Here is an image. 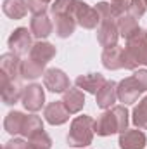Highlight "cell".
Listing matches in <instances>:
<instances>
[{
    "instance_id": "3",
    "label": "cell",
    "mask_w": 147,
    "mask_h": 149,
    "mask_svg": "<svg viewBox=\"0 0 147 149\" xmlns=\"http://www.w3.org/2000/svg\"><path fill=\"white\" fill-rule=\"evenodd\" d=\"M144 92H147V70H135L132 76L118 83V101L123 106L137 102Z\"/></svg>"
},
{
    "instance_id": "12",
    "label": "cell",
    "mask_w": 147,
    "mask_h": 149,
    "mask_svg": "<svg viewBox=\"0 0 147 149\" xmlns=\"http://www.w3.org/2000/svg\"><path fill=\"white\" fill-rule=\"evenodd\" d=\"M119 149H144L147 144L146 134L140 128H126L119 134Z\"/></svg>"
},
{
    "instance_id": "26",
    "label": "cell",
    "mask_w": 147,
    "mask_h": 149,
    "mask_svg": "<svg viewBox=\"0 0 147 149\" xmlns=\"http://www.w3.org/2000/svg\"><path fill=\"white\" fill-rule=\"evenodd\" d=\"M132 121H133L135 128L147 130V95L142 99V101H139V104L133 108Z\"/></svg>"
},
{
    "instance_id": "6",
    "label": "cell",
    "mask_w": 147,
    "mask_h": 149,
    "mask_svg": "<svg viewBox=\"0 0 147 149\" xmlns=\"http://www.w3.org/2000/svg\"><path fill=\"white\" fill-rule=\"evenodd\" d=\"M33 33H31V30H28V28H16L12 33H10V37L7 40V45H9V49H10V52H16L17 56H24V54H30V50H31V47H33Z\"/></svg>"
},
{
    "instance_id": "25",
    "label": "cell",
    "mask_w": 147,
    "mask_h": 149,
    "mask_svg": "<svg viewBox=\"0 0 147 149\" xmlns=\"http://www.w3.org/2000/svg\"><path fill=\"white\" fill-rule=\"evenodd\" d=\"M40 132H43V121H42V118L37 116V114H26L21 135L24 139H31L33 135H37Z\"/></svg>"
},
{
    "instance_id": "32",
    "label": "cell",
    "mask_w": 147,
    "mask_h": 149,
    "mask_svg": "<svg viewBox=\"0 0 147 149\" xmlns=\"http://www.w3.org/2000/svg\"><path fill=\"white\" fill-rule=\"evenodd\" d=\"M112 3H128L130 0H111Z\"/></svg>"
},
{
    "instance_id": "33",
    "label": "cell",
    "mask_w": 147,
    "mask_h": 149,
    "mask_svg": "<svg viewBox=\"0 0 147 149\" xmlns=\"http://www.w3.org/2000/svg\"><path fill=\"white\" fill-rule=\"evenodd\" d=\"M42 2H43V3H47V5H50V3H52L54 0H42Z\"/></svg>"
},
{
    "instance_id": "7",
    "label": "cell",
    "mask_w": 147,
    "mask_h": 149,
    "mask_svg": "<svg viewBox=\"0 0 147 149\" xmlns=\"http://www.w3.org/2000/svg\"><path fill=\"white\" fill-rule=\"evenodd\" d=\"M43 87L54 94H64L68 88H71L69 76L59 68H49L43 73Z\"/></svg>"
},
{
    "instance_id": "2",
    "label": "cell",
    "mask_w": 147,
    "mask_h": 149,
    "mask_svg": "<svg viewBox=\"0 0 147 149\" xmlns=\"http://www.w3.org/2000/svg\"><path fill=\"white\" fill-rule=\"evenodd\" d=\"M139 66H147V31L140 28L125 43V70L135 71Z\"/></svg>"
},
{
    "instance_id": "10",
    "label": "cell",
    "mask_w": 147,
    "mask_h": 149,
    "mask_svg": "<svg viewBox=\"0 0 147 149\" xmlns=\"http://www.w3.org/2000/svg\"><path fill=\"white\" fill-rule=\"evenodd\" d=\"M69 114L68 108L64 106L62 101H54V102H49L45 108H43V118L47 123L54 125V127H59V125H64L68 120H69Z\"/></svg>"
},
{
    "instance_id": "16",
    "label": "cell",
    "mask_w": 147,
    "mask_h": 149,
    "mask_svg": "<svg viewBox=\"0 0 147 149\" xmlns=\"http://www.w3.org/2000/svg\"><path fill=\"white\" fill-rule=\"evenodd\" d=\"M106 81H107V80L104 78V74H101V73H87V74H80V76L74 80V85H76L80 90L95 95V94L102 88V85H104Z\"/></svg>"
},
{
    "instance_id": "13",
    "label": "cell",
    "mask_w": 147,
    "mask_h": 149,
    "mask_svg": "<svg viewBox=\"0 0 147 149\" xmlns=\"http://www.w3.org/2000/svg\"><path fill=\"white\" fill-rule=\"evenodd\" d=\"M101 61H102V66L109 71H116V70L125 68V47L116 45V47L104 49Z\"/></svg>"
},
{
    "instance_id": "15",
    "label": "cell",
    "mask_w": 147,
    "mask_h": 149,
    "mask_svg": "<svg viewBox=\"0 0 147 149\" xmlns=\"http://www.w3.org/2000/svg\"><path fill=\"white\" fill-rule=\"evenodd\" d=\"M55 54H57V50H55V47H54L50 42L38 40V42L33 43V47H31L28 57H31L33 61H37L40 64H45V66H47V64L55 57Z\"/></svg>"
},
{
    "instance_id": "29",
    "label": "cell",
    "mask_w": 147,
    "mask_h": 149,
    "mask_svg": "<svg viewBox=\"0 0 147 149\" xmlns=\"http://www.w3.org/2000/svg\"><path fill=\"white\" fill-rule=\"evenodd\" d=\"M95 9H97V12H99L101 21H116V16H114V12H112L111 2H99V3L95 5Z\"/></svg>"
},
{
    "instance_id": "22",
    "label": "cell",
    "mask_w": 147,
    "mask_h": 149,
    "mask_svg": "<svg viewBox=\"0 0 147 149\" xmlns=\"http://www.w3.org/2000/svg\"><path fill=\"white\" fill-rule=\"evenodd\" d=\"M24 118H26V114L21 111H10L7 113V116H5V120H3V128H5V132L7 134H10V135H21V132H23V125H24Z\"/></svg>"
},
{
    "instance_id": "4",
    "label": "cell",
    "mask_w": 147,
    "mask_h": 149,
    "mask_svg": "<svg viewBox=\"0 0 147 149\" xmlns=\"http://www.w3.org/2000/svg\"><path fill=\"white\" fill-rule=\"evenodd\" d=\"M95 120L88 114H80L73 118L68 134V144L71 148H87L92 144L95 135Z\"/></svg>"
},
{
    "instance_id": "14",
    "label": "cell",
    "mask_w": 147,
    "mask_h": 149,
    "mask_svg": "<svg viewBox=\"0 0 147 149\" xmlns=\"http://www.w3.org/2000/svg\"><path fill=\"white\" fill-rule=\"evenodd\" d=\"M118 101V83L112 81V80H107L102 88L95 94V102L101 109H111L114 106V102Z\"/></svg>"
},
{
    "instance_id": "31",
    "label": "cell",
    "mask_w": 147,
    "mask_h": 149,
    "mask_svg": "<svg viewBox=\"0 0 147 149\" xmlns=\"http://www.w3.org/2000/svg\"><path fill=\"white\" fill-rule=\"evenodd\" d=\"M3 149H28V141L14 137V139H10V141L3 146Z\"/></svg>"
},
{
    "instance_id": "18",
    "label": "cell",
    "mask_w": 147,
    "mask_h": 149,
    "mask_svg": "<svg viewBox=\"0 0 147 149\" xmlns=\"http://www.w3.org/2000/svg\"><path fill=\"white\" fill-rule=\"evenodd\" d=\"M0 88H2V101L7 106H12L23 99L24 87H21V83L17 80H9L7 83H2Z\"/></svg>"
},
{
    "instance_id": "8",
    "label": "cell",
    "mask_w": 147,
    "mask_h": 149,
    "mask_svg": "<svg viewBox=\"0 0 147 149\" xmlns=\"http://www.w3.org/2000/svg\"><path fill=\"white\" fill-rule=\"evenodd\" d=\"M24 109H28L30 113H37L43 108L45 104V90L42 85L38 83H31L28 87H24L23 92V99H21Z\"/></svg>"
},
{
    "instance_id": "19",
    "label": "cell",
    "mask_w": 147,
    "mask_h": 149,
    "mask_svg": "<svg viewBox=\"0 0 147 149\" xmlns=\"http://www.w3.org/2000/svg\"><path fill=\"white\" fill-rule=\"evenodd\" d=\"M62 102L64 106L68 108V111L71 114H76L83 109L85 106V95H83V90H80L78 87L76 88H68L64 94H62Z\"/></svg>"
},
{
    "instance_id": "23",
    "label": "cell",
    "mask_w": 147,
    "mask_h": 149,
    "mask_svg": "<svg viewBox=\"0 0 147 149\" xmlns=\"http://www.w3.org/2000/svg\"><path fill=\"white\" fill-rule=\"evenodd\" d=\"M45 64H40L31 57H26L21 61V78L23 80H37L45 73Z\"/></svg>"
},
{
    "instance_id": "5",
    "label": "cell",
    "mask_w": 147,
    "mask_h": 149,
    "mask_svg": "<svg viewBox=\"0 0 147 149\" xmlns=\"http://www.w3.org/2000/svg\"><path fill=\"white\" fill-rule=\"evenodd\" d=\"M69 14L73 16L76 24L85 28V30H94V28H97L101 24V17H99L97 9L88 5L83 0H73Z\"/></svg>"
},
{
    "instance_id": "20",
    "label": "cell",
    "mask_w": 147,
    "mask_h": 149,
    "mask_svg": "<svg viewBox=\"0 0 147 149\" xmlns=\"http://www.w3.org/2000/svg\"><path fill=\"white\" fill-rule=\"evenodd\" d=\"M54 28L55 35L59 38H69L76 30V21L71 14H62V16H54Z\"/></svg>"
},
{
    "instance_id": "11",
    "label": "cell",
    "mask_w": 147,
    "mask_h": 149,
    "mask_svg": "<svg viewBox=\"0 0 147 149\" xmlns=\"http://www.w3.org/2000/svg\"><path fill=\"white\" fill-rule=\"evenodd\" d=\"M30 30L33 33V37L38 40H45L52 35L54 31V23H52V17L47 14V12H42V14H33L31 19H30Z\"/></svg>"
},
{
    "instance_id": "1",
    "label": "cell",
    "mask_w": 147,
    "mask_h": 149,
    "mask_svg": "<svg viewBox=\"0 0 147 149\" xmlns=\"http://www.w3.org/2000/svg\"><path fill=\"white\" fill-rule=\"evenodd\" d=\"M126 106H112L111 109H106L99 114L95 120V134L99 137H109L114 134H121L128 128L130 118H128Z\"/></svg>"
},
{
    "instance_id": "27",
    "label": "cell",
    "mask_w": 147,
    "mask_h": 149,
    "mask_svg": "<svg viewBox=\"0 0 147 149\" xmlns=\"http://www.w3.org/2000/svg\"><path fill=\"white\" fill-rule=\"evenodd\" d=\"M50 148H52V139L45 130L33 135L31 139H28V149H50Z\"/></svg>"
},
{
    "instance_id": "17",
    "label": "cell",
    "mask_w": 147,
    "mask_h": 149,
    "mask_svg": "<svg viewBox=\"0 0 147 149\" xmlns=\"http://www.w3.org/2000/svg\"><path fill=\"white\" fill-rule=\"evenodd\" d=\"M21 56L16 52H7L0 57V73L7 74L10 80L21 78Z\"/></svg>"
},
{
    "instance_id": "28",
    "label": "cell",
    "mask_w": 147,
    "mask_h": 149,
    "mask_svg": "<svg viewBox=\"0 0 147 149\" xmlns=\"http://www.w3.org/2000/svg\"><path fill=\"white\" fill-rule=\"evenodd\" d=\"M71 3L73 0H54L50 3V16H62V14H69L71 10Z\"/></svg>"
},
{
    "instance_id": "21",
    "label": "cell",
    "mask_w": 147,
    "mask_h": 149,
    "mask_svg": "<svg viewBox=\"0 0 147 149\" xmlns=\"http://www.w3.org/2000/svg\"><path fill=\"white\" fill-rule=\"evenodd\" d=\"M2 9H3V14L14 21L17 19H23L26 14H28V3L26 0H3L2 3Z\"/></svg>"
},
{
    "instance_id": "24",
    "label": "cell",
    "mask_w": 147,
    "mask_h": 149,
    "mask_svg": "<svg viewBox=\"0 0 147 149\" xmlns=\"http://www.w3.org/2000/svg\"><path fill=\"white\" fill-rule=\"evenodd\" d=\"M118 30H119V35L125 38V40H128V38L132 37L133 33H137L139 30H140V26H139V19H135L130 12H126V14H123L118 21Z\"/></svg>"
},
{
    "instance_id": "30",
    "label": "cell",
    "mask_w": 147,
    "mask_h": 149,
    "mask_svg": "<svg viewBox=\"0 0 147 149\" xmlns=\"http://www.w3.org/2000/svg\"><path fill=\"white\" fill-rule=\"evenodd\" d=\"M128 12H130L135 19H140V17L147 12V2L146 0H130V3H128Z\"/></svg>"
},
{
    "instance_id": "34",
    "label": "cell",
    "mask_w": 147,
    "mask_h": 149,
    "mask_svg": "<svg viewBox=\"0 0 147 149\" xmlns=\"http://www.w3.org/2000/svg\"><path fill=\"white\" fill-rule=\"evenodd\" d=\"M146 2H147V0H146Z\"/></svg>"
},
{
    "instance_id": "9",
    "label": "cell",
    "mask_w": 147,
    "mask_h": 149,
    "mask_svg": "<svg viewBox=\"0 0 147 149\" xmlns=\"http://www.w3.org/2000/svg\"><path fill=\"white\" fill-rule=\"evenodd\" d=\"M119 30H118V23L116 21H101V24L97 26V42L104 47H116L118 40H119Z\"/></svg>"
}]
</instances>
